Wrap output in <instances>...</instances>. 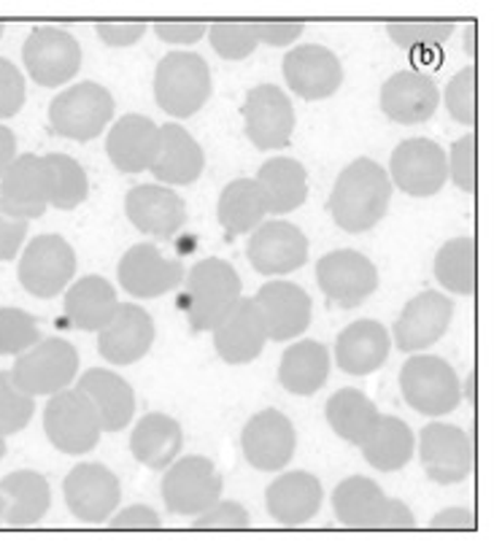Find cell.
<instances>
[{
	"label": "cell",
	"instance_id": "cell-1",
	"mask_svg": "<svg viewBox=\"0 0 494 556\" xmlns=\"http://www.w3.org/2000/svg\"><path fill=\"white\" fill-rule=\"evenodd\" d=\"M392 181L370 157H357L338 174L330 194V214L343 232H368L390 211Z\"/></svg>",
	"mask_w": 494,
	"mask_h": 556
},
{
	"label": "cell",
	"instance_id": "cell-2",
	"mask_svg": "<svg viewBox=\"0 0 494 556\" xmlns=\"http://www.w3.org/2000/svg\"><path fill=\"white\" fill-rule=\"evenodd\" d=\"M332 514L352 530H414V510L368 476H349L332 492Z\"/></svg>",
	"mask_w": 494,
	"mask_h": 556
},
{
	"label": "cell",
	"instance_id": "cell-3",
	"mask_svg": "<svg viewBox=\"0 0 494 556\" xmlns=\"http://www.w3.org/2000/svg\"><path fill=\"white\" fill-rule=\"evenodd\" d=\"M243 298L238 270L227 260L205 257L185 278V308L192 332H211Z\"/></svg>",
	"mask_w": 494,
	"mask_h": 556
},
{
	"label": "cell",
	"instance_id": "cell-4",
	"mask_svg": "<svg viewBox=\"0 0 494 556\" xmlns=\"http://www.w3.org/2000/svg\"><path fill=\"white\" fill-rule=\"evenodd\" d=\"M211 90V68L195 52L165 54L154 71V98L174 119L195 116L208 103Z\"/></svg>",
	"mask_w": 494,
	"mask_h": 556
},
{
	"label": "cell",
	"instance_id": "cell-5",
	"mask_svg": "<svg viewBox=\"0 0 494 556\" xmlns=\"http://www.w3.org/2000/svg\"><path fill=\"white\" fill-rule=\"evenodd\" d=\"M403 400L421 416H446L463 403V383L457 370L435 354H410L400 370Z\"/></svg>",
	"mask_w": 494,
	"mask_h": 556
},
{
	"label": "cell",
	"instance_id": "cell-6",
	"mask_svg": "<svg viewBox=\"0 0 494 556\" xmlns=\"http://www.w3.org/2000/svg\"><path fill=\"white\" fill-rule=\"evenodd\" d=\"M114 119V94L98 81H79L49 103V130L68 141L87 143Z\"/></svg>",
	"mask_w": 494,
	"mask_h": 556
},
{
	"label": "cell",
	"instance_id": "cell-7",
	"mask_svg": "<svg viewBox=\"0 0 494 556\" xmlns=\"http://www.w3.org/2000/svg\"><path fill=\"white\" fill-rule=\"evenodd\" d=\"M16 387L25 394L36 397H52L65 392L76 381L79 372V352L74 343L63 338H41L33 349L20 354L14 368L9 370Z\"/></svg>",
	"mask_w": 494,
	"mask_h": 556
},
{
	"label": "cell",
	"instance_id": "cell-8",
	"mask_svg": "<svg viewBox=\"0 0 494 556\" xmlns=\"http://www.w3.org/2000/svg\"><path fill=\"white\" fill-rule=\"evenodd\" d=\"M74 247L58 232L36 236L20 254L16 276H20L22 289L38 300H52L63 294L76 278Z\"/></svg>",
	"mask_w": 494,
	"mask_h": 556
},
{
	"label": "cell",
	"instance_id": "cell-9",
	"mask_svg": "<svg viewBox=\"0 0 494 556\" xmlns=\"http://www.w3.org/2000/svg\"><path fill=\"white\" fill-rule=\"evenodd\" d=\"M43 432L58 452L68 457H81L98 448L103 427H100L98 410L79 389H65L49 397L43 408Z\"/></svg>",
	"mask_w": 494,
	"mask_h": 556
},
{
	"label": "cell",
	"instance_id": "cell-10",
	"mask_svg": "<svg viewBox=\"0 0 494 556\" xmlns=\"http://www.w3.org/2000/svg\"><path fill=\"white\" fill-rule=\"evenodd\" d=\"M22 63L36 85L63 87L81 71V47L63 27H33L22 47Z\"/></svg>",
	"mask_w": 494,
	"mask_h": 556
},
{
	"label": "cell",
	"instance_id": "cell-11",
	"mask_svg": "<svg viewBox=\"0 0 494 556\" xmlns=\"http://www.w3.org/2000/svg\"><path fill=\"white\" fill-rule=\"evenodd\" d=\"M221 489H225V481H221L216 465L208 457L192 454V457L176 459L165 470L160 492H163L168 514L200 516L211 505L219 503Z\"/></svg>",
	"mask_w": 494,
	"mask_h": 556
},
{
	"label": "cell",
	"instance_id": "cell-12",
	"mask_svg": "<svg viewBox=\"0 0 494 556\" xmlns=\"http://www.w3.org/2000/svg\"><path fill=\"white\" fill-rule=\"evenodd\" d=\"M419 459L427 478L441 486L463 483L476 467V443L463 427L430 421L421 427Z\"/></svg>",
	"mask_w": 494,
	"mask_h": 556
},
{
	"label": "cell",
	"instance_id": "cell-13",
	"mask_svg": "<svg viewBox=\"0 0 494 556\" xmlns=\"http://www.w3.org/2000/svg\"><path fill=\"white\" fill-rule=\"evenodd\" d=\"M63 497L76 521H81V525H105L119 508V478L105 465L81 463L65 476Z\"/></svg>",
	"mask_w": 494,
	"mask_h": 556
},
{
	"label": "cell",
	"instance_id": "cell-14",
	"mask_svg": "<svg viewBox=\"0 0 494 556\" xmlns=\"http://www.w3.org/2000/svg\"><path fill=\"white\" fill-rule=\"evenodd\" d=\"M243 127L246 138L259 152L284 149L295 132V109L292 100L281 87L257 85L246 92L243 100Z\"/></svg>",
	"mask_w": 494,
	"mask_h": 556
},
{
	"label": "cell",
	"instance_id": "cell-15",
	"mask_svg": "<svg viewBox=\"0 0 494 556\" xmlns=\"http://www.w3.org/2000/svg\"><path fill=\"white\" fill-rule=\"evenodd\" d=\"M54 176L47 157L20 154L0 179V208L16 219H41L52 200Z\"/></svg>",
	"mask_w": 494,
	"mask_h": 556
},
{
	"label": "cell",
	"instance_id": "cell-16",
	"mask_svg": "<svg viewBox=\"0 0 494 556\" xmlns=\"http://www.w3.org/2000/svg\"><path fill=\"white\" fill-rule=\"evenodd\" d=\"M387 176L410 198H432L448 181L446 152L432 138H408L392 152Z\"/></svg>",
	"mask_w": 494,
	"mask_h": 556
},
{
	"label": "cell",
	"instance_id": "cell-17",
	"mask_svg": "<svg viewBox=\"0 0 494 556\" xmlns=\"http://www.w3.org/2000/svg\"><path fill=\"white\" fill-rule=\"evenodd\" d=\"M316 283L330 303L349 311L363 305L379 289V270L365 254L338 249L316 263Z\"/></svg>",
	"mask_w": 494,
	"mask_h": 556
},
{
	"label": "cell",
	"instance_id": "cell-18",
	"mask_svg": "<svg viewBox=\"0 0 494 556\" xmlns=\"http://www.w3.org/2000/svg\"><path fill=\"white\" fill-rule=\"evenodd\" d=\"M452 319V298H446L438 289H425L416 298H410L405 308L400 311L395 327H392V341H395L400 352L421 354L446 336Z\"/></svg>",
	"mask_w": 494,
	"mask_h": 556
},
{
	"label": "cell",
	"instance_id": "cell-19",
	"mask_svg": "<svg viewBox=\"0 0 494 556\" xmlns=\"http://www.w3.org/2000/svg\"><path fill=\"white\" fill-rule=\"evenodd\" d=\"M241 448L246 463L259 472L284 470L297 452V430L276 408H265L246 421L241 432Z\"/></svg>",
	"mask_w": 494,
	"mask_h": 556
},
{
	"label": "cell",
	"instance_id": "cell-20",
	"mask_svg": "<svg viewBox=\"0 0 494 556\" xmlns=\"http://www.w3.org/2000/svg\"><path fill=\"white\" fill-rule=\"evenodd\" d=\"M116 276H119V287L130 298L152 300L185 283V265L179 260L163 257L154 243H136L122 254Z\"/></svg>",
	"mask_w": 494,
	"mask_h": 556
},
{
	"label": "cell",
	"instance_id": "cell-21",
	"mask_svg": "<svg viewBox=\"0 0 494 556\" xmlns=\"http://www.w3.org/2000/svg\"><path fill=\"white\" fill-rule=\"evenodd\" d=\"M249 263L263 276H290L308 263V238L290 222H263L249 238Z\"/></svg>",
	"mask_w": 494,
	"mask_h": 556
},
{
	"label": "cell",
	"instance_id": "cell-22",
	"mask_svg": "<svg viewBox=\"0 0 494 556\" xmlns=\"http://www.w3.org/2000/svg\"><path fill=\"white\" fill-rule=\"evenodd\" d=\"M290 90L303 100H327L343 85V65L321 43H300L281 63Z\"/></svg>",
	"mask_w": 494,
	"mask_h": 556
},
{
	"label": "cell",
	"instance_id": "cell-23",
	"mask_svg": "<svg viewBox=\"0 0 494 556\" xmlns=\"http://www.w3.org/2000/svg\"><path fill=\"white\" fill-rule=\"evenodd\" d=\"M252 300L263 314L270 341H295L311 327L314 305H311L308 292L297 283L276 278V281L263 283Z\"/></svg>",
	"mask_w": 494,
	"mask_h": 556
},
{
	"label": "cell",
	"instance_id": "cell-24",
	"mask_svg": "<svg viewBox=\"0 0 494 556\" xmlns=\"http://www.w3.org/2000/svg\"><path fill=\"white\" fill-rule=\"evenodd\" d=\"M154 343V319L138 303H119L109 325L98 332V352L111 365H136Z\"/></svg>",
	"mask_w": 494,
	"mask_h": 556
},
{
	"label": "cell",
	"instance_id": "cell-25",
	"mask_svg": "<svg viewBox=\"0 0 494 556\" xmlns=\"http://www.w3.org/2000/svg\"><path fill=\"white\" fill-rule=\"evenodd\" d=\"M214 349L221 363L227 365H249L263 354L268 338L263 314L254 305L252 298L238 300L236 308L214 327Z\"/></svg>",
	"mask_w": 494,
	"mask_h": 556
},
{
	"label": "cell",
	"instance_id": "cell-26",
	"mask_svg": "<svg viewBox=\"0 0 494 556\" xmlns=\"http://www.w3.org/2000/svg\"><path fill=\"white\" fill-rule=\"evenodd\" d=\"M125 214L130 225L147 236L174 238L187 222V203L176 189L141 185L127 192Z\"/></svg>",
	"mask_w": 494,
	"mask_h": 556
},
{
	"label": "cell",
	"instance_id": "cell-27",
	"mask_svg": "<svg viewBox=\"0 0 494 556\" xmlns=\"http://www.w3.org/2000/svg\"><path fill=\"white\" fill-rule=\"evenodd\" d=\"M325 489L321 481L308 470L281 472L270 486L265 489V508L270 519L281 527H303L319 514Z\"/></svg>",
	"mask_w": 494,
	"mask_h": 556
},
{
	"label": "cell",
	"instance_id": "cell-28",
	"mask_svg": "<svg viewBox=\"0 0 494 556\" xmlns=\"http://www.w3.org/2000/svg\"><path fill=\"white\" fill-rule=\"evenodd\" d=\"M160 149V125L143 114H125L111 125L105 154L122 174H141L152 168Z\"/></svg>",
	"mask_w": 494,
	"mask_h": 556
},
{
	"label": "cell",
	"instance_id": "cell-29",
	"mask_svg": "<svg viewBox=\"0 0 494 556\" xmlns=\"http://www.w3.org/2000/svg\"><path fill=\"white\" fill-rule=\"evenodd\" d=\"M441 105V90L419 71H397L381 87V111L397 125H421Z\"/></svg>",
	"mask_w": 494,
	"mask_h": 556
},
{
	"label": "cell",
	"instance_id": "cell-30",
	"mask_svg": "<svg viewBox=\"0 0 494 556\" xmlns=\"http://www.w3.org/2000/svg\"><path fill=\"white\" fill-rule=\"evenodd\" d=\"M390 349V330L381 321L357 319L338 336L335 365L349 376H370V372L384 368Z\"/></svg>",
	"mask_w": 494,
	"mask_h": 556
},
{
	"label": "cell",
	"instance_id": "cell-31",
	"mask_svg": "<svg viewBox=\"0 0 494 556\" xmlns=\"http://www.w3.org/2000/svg\"><path fill=\"white\" fill-rule=\"evenodd\" d=\"M81 394L92 403L98 410V419L103 432H119L136 416V392L130 383L119 376V372L109 368H92L81 372L79 383H76Z\"/></svg>",
	"mask_w": 494,
	"mask_h": 556
},
{
	"label": "cell",
	"instance_id": "cell-32",
	"mask_svg": "<svg viewBox=\"0 0 494 556\" xmlns=\"http://www.w3.org/2000/svg\"><path fill=\"white\" fill-rule=\"evenodd\" d=\"M205 154L203 147L181 125L160 127V149L152 163L154 179L163 187L195 185L203 176Z\"/></svg>",
	"mask_w": 494,
	"mask_h": 556
},
{
	"label": "cell",
	"instance_id": "cell-33",
	"mask_svg": "<svg viewBox=\"0 0 494 556\" xmlns=\"http://www.w3.org/2000/svg\"><path fill=\"white\" fill-rule=\"evenodd\" d=\"M181 446H185V430L174 416L152 410L132 427L130 452L149 470H168L179 459Z\"/></svg>",
	"mask_w": 494,
	"mask_h": 556
},
{
	"label": "cell",
	"instance_id": "cell-34",
	"mask_svg": "<svg viewBox=\"0 0 494 556\" xmlns=\"http://www.w3.org/2000/svg\"><path fill=\"white\" fill-rule=\"evenodd\" d=\"M0 497L5 500L3 525L36 527L52 508V486L36 470H14L0 478Z\"/></svg>",
	"mask_w": 494,
	"mask_h": 556
},
{
	"label": "cell",
	"instance_id": "cell-35",
	"mask_svg": "<svg viewBox=\"0 0 494 556\" xmlns=\"http://www.w3.org/2000/svg\"><path fill=\"white\" fill-rule=\"evenodd\" d=\"M65 319L81 332H100L119 308V298L109 278L85 276L65 289Z\"/></svg>",
	"mask_w": 494,
	"mask_h": 556
},
{
	"label": "cell",
	"instance_id": "cell-36",
	"mask_svg": "<svg viewBox=\"0 0 494 556\" xmlns=\"http://www.w3.org/2000/svg\"><path fill=\"white\" fill-rule=\"evenodd\" d=\"M330 349L319 341H297L281 354L279 381L287 392L297 397H311L330 378Z\"/></svg>",
	"mask_w": 494,
	"mask_h": 556
},
{
	"label": "cell",
	"instance_id": "cell-37",
	"mask_svg": "<svg viewBox=\"0 0 494 556\" xmlns=\"http://www.w3.org/2000/svg\"><path fill=\"white\" fill-rule=\"evenodd\" d=\"M254 181L263 189L268 214H290L308 198V174L292 157L268 160L259 168V174L254 176Z\"/></svg>",
	"mask_w": 494,
	"mask_h": 556
},
{
	"label": "cell",
	"instance_id": "cell-38",
	"mask_svg": "<svg viewBox=\"0 0 494 556\" xmlns=\"http://www.w3.org/2000/svg\"><path fill=\"white\" fill-rule=\"evenodd\" d=\"M365 463L381 472H397L414 459L416 435L397 416H379L370 435L363 441Z\"/></svg>",
	"mask_w": 494,
	"mask_h": 556
},
{
	"label": "cell",
	"instance_id": "cell-39",
	"mask_svg": "<svg viewBox=\"0 0 494 556\" xmlns=\"http://www.w3.org/2000/svg\"><path fill=\"white\" fill-rule=\"evenodd\" d=\"M216 216H219V225L225 227L227 236H249V232L257 230L265 222V216H268L263 189L257 187L254 179L230 181V185L221 189Z\"/></svg>",
	"mask_w": 494,
	"mask_h": 556
},
{
	"label": "cell",
	"instance_id": "cell-40",
	"mask_svg": "<svg viewBox=\"0 0 494 556\" xmlns=\"http://www.w3.org/2000/svg\"><path fill=\"white\" fill-rule=\"evenodd\" d=\"M327 425L332 427L341 441L352 443V446H363L365 438L370 435V430L379 421V408H376L373 400L368 397L359 389H338L330 400H327Z\"/></svg>",
	"mask_w": 494,
	"mask_h": 556
},
{
	"label": "cell",
	"instance_id": "cell-41",
	"mask_svg": "<svg viewBox=\"0 0 494 556\" xmlns=\"http://www.w3.org/2000/svg\"><path fill=\"white\" fill-rule=\"evenodd\" d=\"M479 278L476 238L459 236L443 243L435 254V281L452 294H473Z\"/></svg>",
	"mask_w": 494,
	"mask_h": 556
},
{
	"label": "cell",
	"instance_id": "cell-42",
	"mask_svg": "<svg viewBox=\"0 0 494 556\" xmlns=\"http://www.w3.org/2000/svg\"><path fill=\"white\" fill-rule=\"evenodd\" d=\"M454 30H457V25L448 20H403L387 25V33H390L392 41L400 49L414 54V58H435L443 49V43L454 36Z\"/></svg>",
	"mask_w": 494,
	"mask_h": 556
},
{
	"label": "cell",
	"instance_id": "cell-43",
	"mask_svg": "<svg viewBox=\"0 0 494 556\" xmlns=\"http://www.w3.org/2000/svg\"><path fill=\"white\" fill-rule=\"evenodd\" d=\"M47 163L54 176L49 208L74 211L76 205L85 203L87 194H90V179H87V170L81 168V163H76L68 154H47Z\"/></svg>",
	"mask_w": 494,
	"mask_h": 556
},
{
	"label": "cell",
	"instance_id": "cell-44",
	"mask_svg": "<svg viewBox=\"0 0 494 556\" xmlns=\"http://www.w3.org/2000/svg\"><path fill=\"white\" fill-rule=\"evenodd\" d=\"M41 341L36 316L14 305H0V357H20Z\"/></svg>",
	"mask_w": 494,
	"mask_h": 556
},
{
	"label": "cell",
	"instance_id": "cell-45",
	"mask_svg": "<svg viewBox=\"0 0 494 556\" xmlns=\"http://www.w3.org/2000/svg\"><path fill=\"white\" fill-rule=\"evenodd\" d=\"M36 414V400L22 392L9 370H0V438L25 430Z\"/></svg>",
	"mask_w": 494,
	"mask_h": 556
},
{
	"label": "cell",
	"instance_id": "cell-46",
	"mask_svg": "<svg viewBox=\"0 0 494 556\" xmlns=\"http://www.w3.org/2000/svg\"><path fill=\"white\" fill-rule=\"evenodd\" d=\"M208 41L221 60H246L259 47L254 22H214L208 25Z\"/></svg>",
	"mask_w": 494,
	"mask_h": 556
},
{
	"label": "cell",
	"instance_id": "cell-47",
	"mask_svg": "<svg viewBox=\"0 0 494 556\" xmlns=\"http://www.w3.org/2000/svg\"><path fill=\"white\" fill-rule=\"evenodd\" d=\"M476 87H479V71H476V65H468L459 74H454V79L446 85L443 103H446V111L452 114V119L459 122V125H476V109H479Z\"/></svg>",
	"mask_w": 494,
	"mask_h": 556
},
{
	"label": "cell",
	"instance_id": "cell-48",
	"mask_svg": "<svg viewBox=\"0 0 494 556\" xmlns=\"http://www.w3.org/2000/svg\"><path fill=\"white\" fill-rule=\"evenodd\" d=\"M446 165L448 179L457 185V189L473 194L476 181H479V141H476V132H468L459 141H454L452 152L446 154Z\"/></svg>",
	"mask_w": 494,
	"mask_h": 556
},
{
	"label": "cell",
	"instance_id": "cell-49",
	"mask_svg": "<svg viewBox=\"0 0 494 556\" xmlns=\"http://www.w3.org/2000/svg\"><path fill=\"white\" fill-rule=\"evenodd\" d=\"M252 527V516L236 500H219V503L211 505L208 510L195 516V530H249Z\"/></svg>",
	"mask_w": 494,
	"mask_h": 556
},
{
	"label": "cell",
	"instance_id": "cell-50",
	"mask_svg": "<svg viewBox=\"0 0 494 556\" xmlns=\"http://www.w3.org/2000/svg\"><path fill=\"white\" fill-rule=\"evenodd\" d=\"M25 105V76L11 60L0 58V122L20 114Z\"/></svg>",
	"mask_w": 494,
	"mask_h": 556
},
{
	"label": "cell",
	"instance_id": "cell-51",
	"mask_svg": "<svg viewBox=\"0 0 494 556\" xmlns=\"http://www.w3.org/2000/svg\"><path fill=\"white\" fill-rule=\"evenodd\" d=\"M152 30L160 41L174 43V47H190V43H198L200 38L208 36V25L195 20H163L154 22Z\"/></svg>",
	"mask_w": 494,
	"mask_h": 556
},
{
	"label": "cell",
	"instance_id": "cell-52",
	"mask_svg": "<svg viewBox=\"0 0 494 556\" xmlns=\"http://www.w3.org/2000/svg\"><path fill=\"white\" fill-rule=\"evenodd\" d=\"M149 25L147 22H98L96 33L105 47L125 49L132 47V43L141 41L147 36Z\"/></svg>",
	"mask_w": 494,
	"mask_h": 556
},
{
	"label": "cell",
	"instance_id": "cell-53",
	"mask_svg": "<svg viewBox=\"0 0 494 556\" xmlns=\"http://www.w3.org/2000/svg\"><path fill=\"white\" fill-rule=\"evenodd\" d=\"M257 27V38L259 43H268V47H292L300 36H303L305 25L303 22H292V20H265V22H254Z\"/></svg>",
	"mask_w": 494,
	"mask_h": 556
},
{
	"label": "cell",
	"instance_id": "cell-54",
	"mask_svg": "<svg viewBox=\"0 0 494 556\" xmlns=\"http://www.w3.org/2000/svg\"><path fill=\"white\" fill-rule=\"evenodd\" d=\"M111 530H163V516L149 505H127L109 519Z\"/></svg>",
	"mask_w": 494,
	"mask_h": 556
},
{
	"label": "cell",
	"instance_id": "cell-55",
	"mask_svg": "<svg viewBox=\"0 0 494 556\" xmlns=\"http://www.w3.org/2000/svg\"><path fill=\"white\" fill-rule=\"evenodd\" d=\"M27 227H30V222L16 219V216H9L0 208V263H9L20 254L22 243L27 238Z\"/></svg>",
	"mask_w": 494,
	"mask_h": 556
},
{
	"label": "cell",
	"instance_id": "cell-56",
	"mask_svg": "<svg viewBox=\"0 0 494 556\" xmlns=\"http://www.w3.org/2000/svg\"><path fill=\"white\" fill-rule=\"evenodd\" d=\"M476 514L470 508H446L432 519V530H454V532H465V530H476Z\"/></svg>",
	"mask_w": 494,
	"mask_h": 556
},
{
	"label": "cell",
	"instance_id": "cell-57",
	"mask_svg": "<svg viewBox=\"0 0 494 556\" xmlns=\"http://www.w3.org/2000/svg\"><path fill=\"white\" fill-rule=\"evenodd\" d=\"M16 157H20L16 154V136L11 132V127L0 125V179H3V174L11 168Z\"/></svg>",
	"mask_w": 494,
	"mask_h": 556
},
{
	"label": "cell",
	"instance_id": "cell-58",
	"mask_svg": "<svg viewBox=\"0 0 494 556\" xmlns=\"http://www.w3.org/2000/svg\"><path fill=\"white\" fill-rule=\"evenodd\" d=\"M476 30H479V27H476V22H470V25H468V38H465V47H468L470 58H476Z\"/></svg>",
	"mask_w": 494,
	"mask_h": 556
},
{
	"label": "cell",
	"instance_id": "cell-59",
	"mask_svg": "<svg viewBox=\"0 0 494 556\" xmlns=\"http://www.w3.org/2000/svg\"><path fill=\"white\" fill-rule=\"evenodd\" d=\"M473 392H476V376H470V381H468V397L473 400Z\"/></svg>",
	"mask_w": 494,
	"mask_h": 556
},
{
	"label": "cell",
	"instance_id": "cell-60",
	"mask_svg": "<svg viewBox=\"0 0 494 556\" xmlns=\"http://www.w3.org/2000/svg\"><path fill=\"white\" fill-rule=\"evenodd\" d=\"M5 457V438H0V459Z\"/></svg>",
	"mask_w": 494,
	"mask_h": 556
},
{
	"label": "cell",
	"instance_id": "cell-61",
	"mask_svg": "<svg viewBox=\"0 0 494 556\" xmlns=\"http://www.w3.org/2000/svg\"><path fill=\"white\" fill-rule=\"evenodd\" d=\"M3 510H5V500L0 497V525H3Z\"/></svg>",
	"mask_w": 494,
	"mask_h": 556
},
{
	"label": "cell",
	"instance_id": "cell-62",
	"mask_svg": "<svg viewBox=\"0 0 494 556\" xmlns=\"http://www.w3.org/2000/svg\"><path fill=\"white\" fill-rule=\"evenodd\" d=\"M3 33H5V25H3V22H0V38H3Z\"/></svg>",
	"mask_w": 494,
	"mask_h": 556
}]
</instances>
